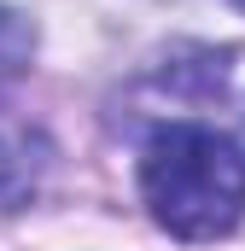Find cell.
Masks as SVG:
<instances>
[{"mask_svg":"<svg viewBox=\"0 0 245 251\" xmlns=\"http://www.w3.org/2000/svg\"><path fill=\"white\" fill-rule=\"evenodd\" d=\"M140 193L175 240H222L245 216V152L204 123H170L146 140Z\"/></svg>","mask_w":245,"mask_h":251,"instance_id":"6da1fadb","label":"cell"},{"mask_svg":"<svg viewBox=\"0 0 245 251\" xmlns=\"http://www.w3.org/2000/svg\"><path fill=\"white\" fill-rule=\"evenodd\" d=\"M234 6H245V0H234Z\"/></svg>","mask_w":245,"mask_h":251,"instance_id":"277c9868","label":"cell"},{"mask_svg":"<svg viewBox=\"0 0 245 251\" xmlns=\"http://www.w3.org/2000/svg\"><path fill=\"white\" fill-rule=\"evenodd\" d=\"M35 181V140L18 128H0V199L24 193Z\"/></svg>","mask_w":245,"mask_h":251,"instance_id":"7a4b0ae2","label":"cell"},{"mask_svg":"<svg viewBox=\"0 0 245 251\" xmlns=\"http://www.w3.org/2000/svg\"><path fill=\"white\" fill-rule=\"evenodd\" d=\"M35 53V29H29V18H18L12 6H0V82L6 76H18L24 64Z\"/></svg>","mask_w":245,"mask_h":251,"instance_id":"3957f363","label":"cell"}]
</instances>
